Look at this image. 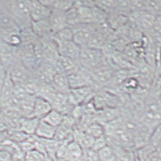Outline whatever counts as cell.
<instances>
[{
	"mask_svg": "<svg viewBox=\"0 0 161 161\" xmlns=\"http://www.w3.org/2000/svg\"><path fill=\"white\" fill-rule=\"evenodd\" d=\"M20 31L31 27L30 1H3Z\"/></svg>",
	"mask_w": 161,
	"mask_h": 161,
	"instance_id": "obj_1",
	"label": "cell"
},
{
	"mask_svg": "<svg viewBox=\"0 0 161 161\" xmlns=\"http://www.w3.org/2000/svg\"><path fill=\"white\" fill-rule=\"evenodd\" d=\"M79 63L83 69L93 72L109 64L110 61L103 56L100 50L84 47L81 48Z\"/></svg>",
	"mask_w": 161,
	"mask_h": 161,
	"instance_id": "obj_2",
	"label": "cell"
},
{
	"mask_svg": "<svg viewBox=\"0 0 161 161\" xmlns=\"http://www.w3.org/2000/svg\"><path fill=\"white\" fill-rule=\"evenodd\" d=\"M16 57L31 71H34L40 63L33 44L19 45L16 48Z\"/></svg>",
	"mask_w": 161,
	"mask_h": 161,
	"instance_id": "obj_3",
	"label": "cell"
},
{
	"mask_svg": "<svg viewBox=\"0 0 161 161\" xmlns=\"http://www.w3.org/2000/svg\"><path fill=\"white\" fill-rule=\"evenodd\" d=\"M7 71L15 86H23L34 78V72L27 69L17 57Z\"/></svg>",
	"mask_w": 161,
	"mask_h": 161,
	"instance_id": "obj_4",
	"label": "cell"
},
{
	"mask_svg": "<svg viewBox=\"0 0 161 161\" xmlns=\"http://www.w3.org/2000/svg\"><path fill=\"white\" fill-rule=\"evenodd\" d=\"M97 25L92 24H80L70 28L73 33V41L81 48L86 47Z\"/></svg>",
	"mask_w": 161,
	"mask_h": 161,
	"instance_id": "obj_5",
	"label": "cell"
},
{
	"mask_svg": "<svg viewBox=\"0 0 161 161\" xmlns=\"http://www.w3.org/2000/svg\"><path fill=\"white\" fill-rule=\"evenodd\" d=\"M19 32V27L3 1H0V36Z\"/></svg>",
	"mask_w": 161,
	"mask_h": 161,
	"instance_id": "obj_6",
	"label": "cell"
},
{
	"mask_svg": "<svg viewBox=\"0 0 161 161\" xmlns=\"http://www.w3.org/2000/svg\"><path fill=\"white\" fill-rule=\"evenodd\" d=\"M54 41L57 43L58 51L60 57H65L79 62L81 50L80 46L74 41Z\"/></svg>",
	"mask_w": 161,
	"mask_h": 161,
	"instance_id": "obj_7",
	"label": "cell"
},
{
	"mask_svg": "<svg viewBox=\"0 0 161 161\" xmlns=\"http://www.w3.org/2000/svg\"><path fill=\"white\" fill-rule=\"evenodd\" d=\"M16 48L0 38V64L6 71L16 58Z\"/></svg>",
	"mask_w": 161,
	"mask_h": 161,
	"instance_id": "obj_8",
	"label": "cell"
},
{
	"mask_svg": "<svg viewBox=\"0 0 161 161\" xmlns=\"http://www.w3.org/2000/svg\"><path fill=\"white\" fill-rule=\"evenodd\" d=\"M54 67L57 73L67 76L77 70L80 65L78 61L59 56L54 63Z\"/></svg>",
	"mask_w": 161,
	"mask_h": 161,
	"instance_id": "obj_9",
	"label": "cell"
},
{
	"mask_svg": "<svg viewBox=\"0 0 161 161\" xmlns=\"http://www.w3.org/2000/svg\"><path fill=\"white\" fill-rule=\"evenodd\" d=\"M52 10L44 6L39 1H30V17L33 22L47 19Z\"/></svg>",
	"mask_w": 161,
	"mask_h": 161,
	"instance_id": "obj_10",
	"label": "cell"
},
{
	"mask_svg": "<svg viewBox=\"0 0 161 161\" xmlns=\"http://www.w3.org/2000/svg\"><path fill=\"white\" fill-rule=\"evenodd\" d=\"M48 21L53 34L65 27H68L66 13L57 9L52 10L51 14L48 18Z\"/></svg>",
	"mask_w": 161,
	"mask_h": 161,
	"instance_id": "obj_11",
	"label": "cell"
},
{
	"mask_svg": "<svg viewBox=\"0 0 161 161\" xmlns=\"http://www.w3.org/2000/svg\"><path fill=\"white\" fill-rule=\"evenodd\" d=\"M119 112L117 108L105 107L96 111V121L101 124H107L117 119L119 117Z\"/></svg>",
	"mask_w": 161,
	"mask_h": 161,
	"instance_id": "obj_12",
	"label": "cell"
},
{
	"mask_svg": "<svg viewBox=\"0 0 161 161\" xmlns=\"http://www.w3.org/2000/svg\"><path fill=\"white\" fill-rule=\"evenodd\" d=\"M31 27L33 33L38 39L47 38L53 36V35L48 19L37 22L32 21Z\"/></svg>",
	"mask_w": 161,
	"mask_h": 161,
	"instance_id": "obj_13",
	"label": "cell"
},
{
	"mask_svg": "<svg viewBox=\"0 0 161 161\" xmlns=\"http://www.w3.org/2000/svg\"><path fill=\"white\" fill-rule=\"evenodd\" d=\"M53 108L49 102L44 98L36 96L34 105L33 117L39 119H42Z\"/></svg>",
	"mask_w": 161,
	"mask_h": 161,
	"instance_id": "obj_14",
	"label": "cell"
},
{
	"mask_svg": "<svg viewBox=\"0 0 161 161\" xmlns=\"http://www.w3.org/2000/svg\"><path fill=\"white\" fill-rule=\"evenodd\" d=\"M41 119L36 117H22L18 129L29 136L34 135L38 126Z\"/></svg>",
	"mask_w": 161,
	"mask_h": 161,
	"instance_id": "obj_15",
	"label": "cell"
},
{
	"mask_svg": "<svg viewBox=\"0 0 161 161\" xmlns=\"http://www.w3.org/2000/svg\"><path fill=\"white\" fill-rule=\"evenodd\" d=\"M36 96L28 95L18 103L17 109L23 117H33L34 105Z\"/></svg>",
	"mask_w": 161,
	"mask_h": 161,
	"instance_id": "obj_16",
	"label": "cell"
},
{
	"mask_svg": "<svg viewBox=\"0 0 161 161\" xmlns=\"http://www.w3.org/2000/svg\"><path fill=\"white\" fill-rule=\"evenodd\" d=\"M57 129L41 119L34 135L43 140H53L54 139Z\"/></svg>",
	"mask_w": 161,
	"mask_h": 161,
	"instance_id": "obj_17",
	"label": "cell"
},
{
	"mask_svg": "<svg viewBox=\"0 0 161 161\" xmlns=\"http://www.w3.org/2000/svg\"><path fill=\"white\" fill-rule=\"evenodd\" d=\"M129 22L128 17L114 10V12L108 14L107 24L112 30H116L117 29L128 24Z\"/></svg>",
	"mask_w": 161,
	"mask_h": 161,
	"instance_id": "obj_18",
	"label": "cell"
},
{
	"mask_svg": "<svg viewBox=\"0 0 161 161\" xmlns=\"http://www.w3.org/2000/svg\"><path fill=\"white\" fill-rule=\"evenodd\" d=\"M50 85L58 92L67 94L70 90L67 76L58 73L54 75Z\"/></svg>",
	"mask_w": 161,
	"mask_h": 161,
	"instance_id": "obj_19",
	"label": "cell"
},
{
	"mask_svg": "<svg viewBox=\"0 0 161 161\" xmlns=\"http://www.w3.org/2000/svg\"><path fill=\"white\" fill-rule=\"evenodd\" d=\"M83 150L79 144L73 140L67 143L63 158H66L69 161H75L83 157Z\"/></svg>",
	"mask_w": 161,
	"mask_h": 161,
	"instance_id": "obj_20",
	"label": "cell"
},
{
	"mask_svg": "<svg viewBox=\"0 0 161 161\" xmlns=\"http://www.w3.org/2000/svg\"><path fill=\"white\" fill-rule=\"evenodd\" d=\"M14 84L10 78L9 72H6V77L3 82V86L1 90V97H0V105L6 102L13 96Z\"/></svg>",
	"mask_w": 161,
	"mask_h": 161,
	"instance_id": "obj_21",
	"label": "cell"
},
{
	"mask_svg": "<svg viewBox=\"0 0 161 161\" xmlns=\"http://www.w3.org/2000/svg\"><path fill=\"white\" fill-rule=\"evenodd\" d=\"M64 116L60 113L59 112L52 109L42 119L49 125L57 128L62 125L64 119Z\"/></svg>",
	"mask_w": 161,
	"mask_h": 161,
	"instance_id": "obj_22",
	"label": "cell"
},
{
	"mask_svg": "<svg viewBox=\"0 0 161 161\" xmlns=\"http://www.w3.org/2000/svg\"><path fill=\"white\" fill-rule=\"evenodd\" d=\"M92 22L96 25L107 24L108 14L95 5L92 8Z\"/></svg>",
	"mask_w": 161,
	"mask_h": 161,
	"instance_id": "obj_23",
	"label": "cell"
},
{
	"mask_svg": "<svg viewBox=\"0 0 161 161\" xmlns=\"http://www.w3.org/2000/svg\"><path fill=\"white\" fill-rule=\"evenodd\" d=\"M53 39L55 41H73V33L69 27H66L53 35Z\"/></svg>",
	"mask_w": 161,
	"mask_h": 161,
	"instance_id": "obj_24",
	"label": "cell"
},
{
	"mask_svg": "<svg viewBox=\"0 0 161 161\" xmlns=\"http://www.w3.org/2000/svg\"><path fill=\"white\" fill-rule=\"evenodd\" d=\"M85 131L90 136L96 139L104 135L105 128L103 125L95 121L91 124Z\"/></svg>",
	"mask_w": 161,
	"mask_h": 161,
	"instance_id": "obj_25",
	"label": "cell"
},
{
	"mask_svg": "<svg viewBox=\"0 0 161 161\" xmlns=\"http://www.w3.org/2000/svg\"><path fill=\"white\" fill-rule=\"evenodd\" d=\"M96 6L109 14L114 12L118 6L119 1H95Z\"/></svg>",
	"mask_w": 161,
	"mask_h": 161,
	"instance_id": "obj_26",
	"label": "cell"
},
{
	"mask_svg": "<svg viewBox=\"0 0 161 161\" xmlns=\"http://www.w3.org/2000/svg\"><path fill=\"white\" fill-rule=\"evenodd\" d=\"M66 18L67 24L68 27H72L75 25L81 24L80 19L78 14V9L75 3L72 8L66 12Z\"/></svg>",
	"mask_w": 161,
	"mask_h": 161,
	"instance_id": "obj_27",
	"label": "cell"
},
{
	"mask_svg": "<svg viewBox=\"0 0 161 161\" xmlns=\"http://www.w3.org/2000/svg\"><path fill=\"white\" fill-rule=\"evenodd\" d=\"M97 153L99 161H110L114 160V152L108 145L105 146L102 149L98 150Z\"/></svg>",
	"mask_w": 161,
	"mask_h": 161,
	"instance_id": "obj_28",
	"label": "cell"
},
{
	"mask_svg": "<svg viewBox=\"0 0 161 161\" xmlns=\"http://www.w3.org/2000/svg\"><path fill=\"white\" fill-rule=\"evenodd\" d=\"M25 161H49L45 155L35 150L25 154Z\"/></svg>",
	"mask_w": 161,
	"mask_h": 161,
	"instance_id": "obj_29",
	"label": "cell"
},
{
	"mask_svg": "<svg viewBox=\"0 0 161 161\" xmlns=\"http://www.w3.org/2000/svg\"><path fill=\"white\" fill-rule=\"evenodd\" d=\"M74 3L75 1H55L54 9L66 13L72 8Z\"/></svg>",
	"mask_w": 161,
	"mask_h": 161,
	"instance_id": "obj_30",
	"label": "cell"
},
{
	"mask_svg": "<svg viewBox=\"0 0 161 161\" xmlns=\"http://www.w3.org/2000/svg\"><path fill=\"white\" fill-rule=\"evenodd\" d=\"M107 145V140L105 137V135L102 137L97 138L95 139L94 143L93 145L92 149L96 152H98V150L102 149L104 147Z\"/></svg>",
	"mask_w": 161,
	"mask_h": 161,
	"instance_id": "obj_31",
	"label": "cell"
},
{
	"mask_svg": "<svg viewBox=\"0 0 161 161\" xmlns=\"http://www.w3.org/2000/svg\"><path fill=\"white\" fill-rule=\"evenodd\" d=\"M83 156L86 161H99L97 153L92 149L83 150Z\"/></svg>",
	"mask_w": 161,
	"mask_h": 161,
	"instance_id": "obj_32",
	"label": "cell"
},
{
	"mask_svg": "<svg viewBox=\"0 0 161 161\" xmlns=\"http://www.w3.org/2000/svg\"><path fill=\"white\" fill-rule=\"evenodd\" d=\"M0 161H13V155L5 150H0Z\"/></svg>",
	"mask_w": 161,
	"mask_h": 161,
	"instance_id": "obj_33",
	"label": "cell"
},
{
	"mask_svg": "<svg viewBox=\"0 0 161 161\" xmlns=\"http://www.w3.org/2000/svg\"><path fill=\"white\" fill-rule=\"evenodd\" d=\"M6 70L3 69V67L0 64V97H1V90L3 86V82L5 80V79L6 77Z\"/></svg>",
	"mask_w": 161,
	"mask_h": 161,
	"instance_id": "obj_34",
	"label": "cell"
},
{
	"mask_svg": "<svg viewBox=\"0 0 161 161\" xmlns=\"http://www.w3.org/2000/svg\"><path fill=\"white\" fill-rule=\"evenodd\" d=\"M39 1L44 5V6H46L49 9H54V5H55V1H48V0H39Z\"/></svg>",
	"mask_w": 161,
	"mask_h": 161,
	"instance_id": "obj_35",
	"label": "cell"
}]
</instances>
